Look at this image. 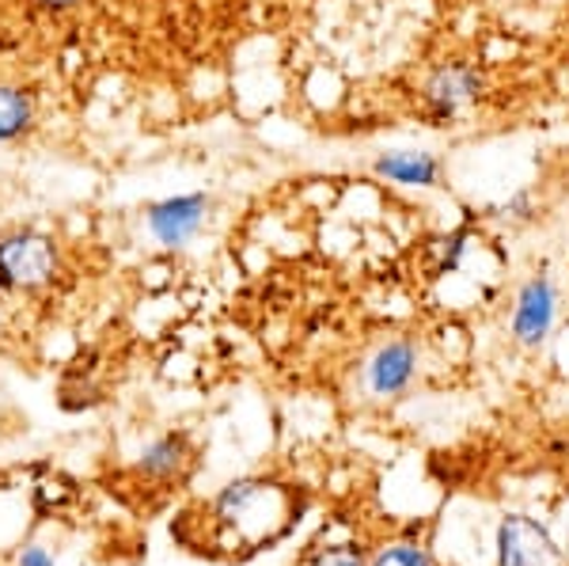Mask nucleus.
Wrapping results in <instances>:
<instances>
[{
  "mask_svg": "<svg viewBox=\"0 0 569 566\" xmlns=\"http://www.w3.org/2000/svg\"><path fill=\"white\" fill-rule=\"evenodd\" d=\"M58 270V248L39 232H16L0 240V286L39 289Z\"/></svg>",
  "mask_w": 569,
  "mask_h": 566,
  "instance_id": "obj_4",
  "label": "nucleus"
},
{
  "mask_svg": "<svg viewBox=\"0 0 569 566\" xmlns=\"http://www.w3.org/2000/svg\"><path fill=\"white\" fill-rule=\"evenodd\" d=\"M376 176L399 182V187H440L445 179V160L433 152H388L376 160Z\"/></svg>",
  "mask_w": 569,
  "mask_h": 566,
  "instance_id": "obj_8",
  "label": "nucleus"
},
{
  "mask_svg": "<svg viewBox=\"0 0 569 566\" xmlns=\"http://www.w3.org/2000/svg\"><path fill=\"white\" fill-rule=\"evenodd\" d=\"M369 566H437L433 555L415 540H391L372 555Z\"/></svg>",
  "mask_w": 569,
  "mask_h": 566,
  "instance_id": "obj_10",
  "label": "nucleus"
},
{
  "mask_svg": "<svg viewBox=\"0 0 569 566\" xmlns=\"http://www.w3.org/2000/svg\"><path fill=\"white\" fill-rule=\"evenodd\" d=\"M421 369V350L410 335H391L383 339L376 350L365 358L361 365V388L369 399H380V404H391V399H402L418 380Z\"/></svg>",
  "mask_w": 569,
  "mask_h": 566,
  "instance_id": "obj_3",
  "label": "nucleus"
},
{
  "mask_svg": "<svg viewBox=\"0 0 569 566\" xmlns=\"http://www.w3.org/2000/svg\"><path fill=\"white\" fill-rule=\"evenodd\" d=\"M486 96V72L475 66L471 58H445L426 72L418 88L421 111L433 122H456L463 111H471L475 103Z\"/></svg>",
  "mask_w": 569,
  "mask_h": 566,
  "instance_id": "obj_1",
  "label": "nucleus"
},
{
  "mask_svg": "<svg viewBox=\"0 0 569 566\" xmlns=\"http://www.w3.org/2000/svg\"><path fill=\"white\" fill-rule=\"evenodd\" d=\"M42 4H53V8H66V4H77V0H42Z\"/></svg>",
  "mask_w": 569,
  "mask_h": 566,
  "instance_id": "obj_13",
  "label": "nucleus"
},
{
  "mask_svg": "<svg viewBox=\"0 0 569 566\" xmlns=\"http://www.w3.org/2000/svg\"><path fill=\"white\" fill-rule=\"evenodd\" d=\"M31 122V103L20 88H0V141L20 137Z\"/></svg>",
  "mask_w": 569,
  "mask_h": 566,
  "instance_id": "obj_9",
  "label": "nucleus"
},
{
  "mask_svg": "<svg viewBox=\"0 0 569 566\" xmlns=\"http://www.w3.org/2000/svg\"><path fill=\"white\" fill-rule=\"evenodd\" d=\"M209 214V198L206 195H176V198H163L149 209V232L156 244L163 248H182L201 232Z\"/></svg>",
  "mask_w": 569,
  "mask_h": 566,
  "instance_id": "obj_6",
  "label": "nucleus"
},
{
  "mask_svg": "<svg viewBox=\"0 0 569 566\" xmlns=\"http://www.w3.org/2000/svg\"><path fill=\"white\" fill-rule=\"evenodd\" d=\"M311 566H369V555L353 544H335V547H323V552L311 559Z\"/></svg>",
  "mask_w": 569,
  "mask_h": 566,
  "instance_id": "obj_11",
  "label": "nucleus"
},
{
  "mask_svg": "<svg viewBox=\"0 0 569 566\" xmlns=\"http://www.w3.org/2000/svg\"><path fill=\"white\" fill-rule=\"evenodd\" d=\"M558 312H562V294H558L555 278L543 270L528 274L512 294L509 308V339L525 350H539L550 335H555Z\"/></svg>",
  "mask_w": 569,
  "mask_h": 566,
  "instance_id": "obj_2",
  "label": "nucleus"
},
{
  "mask_svg": "<svg viewBox=\"0 0 569 566\" xmlns=\"http://www.w3.org/2000/svg\"><path fill=\"white\" fill-rule=\"evenodd\" d=\"M187 464H190L187 434H160L141 449L133 471L141 479H149V483H171V479H179L182 471H187Z\"/></svg>",
  "mask_w": 569,
  "mask_h": 566,
  "instance_id": "obj_7",
  "label": "nucleus"
},
{
  "mask_svg": "<svg viewBox=\"0 0 569 566\" xmlns=\"http://www.w3.org/2000/svg\"><path fill=\"white\" fill-rule=\"evenodd\" d=\"M498 566H562V547L536 517L509 514L498 528Z\"/></svg>",
  "mask_w": 569,
  "mask_h": 566,
  "instance_id": "obj_5",
  "label": "nucleus"
},
{
  "mask_svg": "<svg viewBox=\"0 0 569 566\" xmlns=\"http://www.w3.org/2000/svg\"><path fill=\"white\" fill-rule=\"evenodd\" d=\"M16 566H58V563H53V555L46 552V547L27 544V547H20V555H16Z\"/></svg>",
  "mask_w": 569,
  "mask_h": 566,
  "instance_id": "obj_12",
  "label": "nucleus"
}]
</instances>
